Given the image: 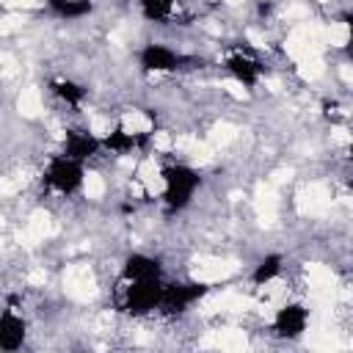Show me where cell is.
Segmentation results:
<instances>
[{
	"mask_svg": "<svg viewBox=\"0 0 353 353\" xmlns=\"http://www.w3.org/2000/svg\"><path fill=\"white\" fill-rule=\"evenodd\" d=\"M99 149H102V138H97L88 130H69L66 138H63V154H69V157H74L80 163H85L94 154H99Z\"/></svg>",
	"mask_w": 353,
	"mask_h": 353,
	"instance_id": "obj_7",
	"label": "cell"
},
{
	"mask_svg": "<svg viewBox=\"0 0 353 353\" xmlns=\"http://www.w3.org/2000/svg\"><path fill=\"white\" fill-rule=\"evenodd\" d=\"M347 55H350V58H353V44H347Z\"/></svg>",
	"mask_w": 353,
	"mask_h": 353,
	"instance_id": "obj_18",
	"label": "cell"
},
{
	"mask_svg": "<svg viewBox=\"0 0 353 353\" xmlns=\"http://www.w3.org/2000/svg\"><path fill=\"white\" fill-rule=\"evenodd\" d=\"M163 276V265L160 259L149 256V254H130L121 262V279L124 281H138V279H160Z\"/></svg>",
	"mask_w": 353,
	"mask_h": 353,
	"instance_id": "obj_10",
	"label": "cell"
},
{
	"mask_svg": "<svg viewBox=\"0 0 353 353\" xmlns=\"http://www.w3.org/2000/svg\"><path fill=\"white\" fill-rule=\"evenodd\" d=\"M342 22H345V28H347V44H353V11L342 14Z\"/></svg>",
	"mask_w": 353,
	"mask_h": 353,
	"instance_id": "obj_16",
	"label": "cell"
},
{
	"mask_svg": "<svg viewBox=\"0 0 353 353\" xmlns=\"http://www.w3.org/2000/svg\"><path fill=\"white\" fill-rule=\"evenodd\" d=\"M47 8L61 19H83L94 11L91 0H47Z\"/></svg>",
	"mask_w": 353,
	"mask_h": 353,
	"instance_id": "obj_13",
	"label": "cell"
},
{
	"mask_svg": "<svg viewBox=\"0 0 353 353\" xmlns=\"http://www.w3.org/2000/svg\"><path fill=\"white\" fill-rule=\"evenodd\" d=\"M281 268H284V256H281V254H265V256L254 265V270H251V284H256V287L270 284L273 279H279Z\"/></svg>",
	"mask_w": 353,
	"mask_h": 353,
	"instance_id": "obj_12",
	"label": "cell"
},
{
	"mask_svg": "<svg viewBox=\"0 0 353 353\" xmlns=\"http://www.w3.org/2000/svg\"><path fill=\"white\" fill-rule=\"evenodd\" d=\"M223 69H226L243 88H254V85L259 83V77H262V63H259L256 58H251V55H243V52L229 55V58L223 61Z\"/></svg>",
	"mask_w": 353,
	"mask_h": 353,
	"instance_id": "obj_9",
	"label": "cell"
},
{
	"mask_svg": "<svg viewBox=\"0 0 353 353\" xmlns=\"http://www.w3.org/2000/svg\"><path fill=\"white\" fill-rule=\"evenodd\" d=\"M83 179H85V163L69 157V154H52L44 174H41V182L47 188H52L55 193L61 196H72L83 188Z\"/></svg>",
	"mask_w": 353,
	"mask_h": 353,
	"instance_id": "obj_2",
	"label": "cell"
},
{
	"mask_svg": "<svg viewBox=\"0 0 353 353\" xmlns=\"http://www.w3.org/2000/svg\"><path fill=\"white\" fill-rule=\"evenodd\" d=\"M50 88H52V94H55L61 102H66V105H72V108H80L83 99H85V88H83L80 83H74V80H52Z\"/></svg>",
	"mask_w": 353,
	"mask_h": 353,
	"instance_id": "obj_14",
	"label": "cell"
},
{
	"mask_svg": "<svg viewBox=\"0 0 353 353\" xmlns=\"http://www.w3.org/2000/svg\"><path fill=\"white\" fill-rule=\"evenodd\" d=\"M347 154H350V160H353V143H350V146H347Z\"/></svg>",
	"mask_w": 353,
	"mask_h": 353,
	"instance_id": "obj_19",
	"label": "cell"
},
{
	"mask_svg": "<svg viewBox=\"0 0 353 353\" xmlns=\"http://www.w3.org/2000/svg\"><path fill=\"white\" fill-rule=\"evenodd\" d=\"M188 58H182L176 50H171L168 44H160V41H149L141 47L138 52V63L143 72H176Z\"/></svg>",
	"mask_w": 353,
	"mask_h": 353,
	"instance_id": "obj_5",
	"label": "cell"
},
{
	"mask_svg": "<svg viewBox=\"0 0 353 353\" xmlns=\"http://www.w3.org/2000/svg\"><path fill=\"white\" fill-rule=\"evenodd\" d=\"M138 8L143 19L149 22H165L174 11V0H138Z\"/></svg>",
	"mask_w": 353,
	"mask_h": 353,
	"instance_id": "obj_15",
	"label": "cell"
},
{
	"mask_svg": "<svg viewBox=\"0 0 353 353\" xmlns=\"http://www.w3.org/2000/svg\"><path fill=\"white\" fill-rule=\"evenodd\" d=\"M28 336V323L14 312V309H6L0 314V350L3 353H14L22 347Z\"/></svg>",
	"mask_w": 353,
	"mask_h": 353,
	"instance_id": "obj_8",
	"label": "cell"
},
{
	"mask_svg": "<svg viewBox=\"0 0 353 353\" xmlns=\"http://www.w3.org/2000/svg\"><path fill=\"white\" fill-rule=\"evenodd\" d=\"M256 11H259V17H268V14L273 11V3H259V8H256Z\"/></svg>",
	"mask_w": 353,
	"mask_h": 353,
	"instance_id": "obj_17",
	"label": "cell"
},
{
	"mask_svg": "<svg viewBox=\"0 0 353 353\" xmlns=\"http://www.w3.org/2000/svg\"><path fill=\"white\" fill-rule=\"evenodd\" d=\"M160 179H163V204L168 212H182L196 190L201 188V176L196 168L185 165V163H168L160 168Z\"/></svg>",
	"mask_w": 353,
	"mask_h": 353,
	"instance_id": "obj_1",
	"label": "cell"
},
{
	"mask_svg": "<svg viewBox=\"0 0 353 353\" xmlns=\"http://www.w3.org/2000/svg\"><path fill=\"white\" fill-rule=\"evenodd\" d=\"M309 325V309L301 303H284L276 314H273V331L281 339H298L303 336Z\"/></svg>",
	"mask_w": 353,
	"mask_h": 353,
	"instance_id": "obj_6",
	"label": "cell"
},
{
	"mask_svg": "<svg viewBox=\"0 0 353 353\" xmlns=\"http://www.w3.org/2000/svg\"><path fill=\"white\" fill-rule=\"evenodd\" d=\"M152 138V132H127L124 127H113L105 138H102V149L113 152V154H127L132 149L146 146Z\"/></svg>",
	"mask_w": 353,
	"mask_h": 353,
	"instance_id": "obj_11",
	"label": "cell"
},
{
	"mask_svg": "<svg viewBox=\"0 0 353 353\" xmlns=\"http://www.w3.org/2000/svg\"><path fill=\"white\" fill-rule=\"evenodd\" d=\"M163 276L160 279H138V281H127V290H124V301H121V309L132 317H143L154 309H160L163 303Z\"/></svg>",
	"mask_w": 353,
	"mask_h": 353,
	"instance_id": "obj_3",
	"label": "cell"
},
{
	"mask_svg": "<svg viewBox=\"0 0 353 353\" xmlns=\"http://www.w3.org/2000/svg\"><path fill=\"white\" fill-rule=\"evenodd\" d=\"M207 292H210V284H204V281H168L163 287V303H160V309L165 314H185Z\"/></svg>",
	"mask_w": 353,
	"mask_h": 353,
	"instance_id": "obj_4",
	"label": "cell"
}]
</instances>
